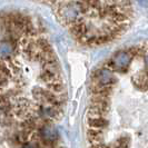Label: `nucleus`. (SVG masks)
<instances>
[{
  "instance_id": "obj_2",
  "label": "nucleus",
  "mask_w": 148,
  "mask_h": 148,
  "mask_svg": "<svg viewBox=\"0 0 148 148\" xmlns=\"http://www.w3.org/2000/svg\"><path fill=\"white\" fill-rule=\"evenodd\" d=\"M40 136L44 143H53L58 139L59 134L55 127L47 124L40 127Z\"/></svg>"
},
{
  "instance_id": "obj_7",
  "label": "nucleus",
  "mask_w": 148,
  "mask_h": 148,
  "mask_svg": "<svg viewBox=\"0 0 148 148\" xmlns=\"http://www.w3.org/2000/svg\"><path fill=\"white\" fill-rule=\"evenodd\" d=\"M22 148H34L32 146H30V145H26V146H23Z\"/></svg>"
},
{
  "instance_id": "obj_4",
  "label": "nucleus",
  "mask_w": 148,
  "mask_h": 148,
  "mask_svg": "<svg viewBox=\"0 0 148 148\" xmlns=\"http://www.w3.org/2000/svg\"><path fill=\"white\" fill-rule=\"evenodd\" d=\"M87 124L90 128H95V129H104L108 126V120L105 117H89L87 119Z\"/></svg>"
},
{
  "instance_id": "obj_6",
  "label": "nucleus",
  "mask_w": 148,
  "mask_h": 148,
  "mask_svg": "<svg viewBox=\"0 0 148 148\" xmlns=\"http://www.w3.org/2000/svg\"><path fill=\"white\" fill-rule=\"evenodd\" d=\"M90 148H109L107 145H105L104 143H98L95 145H90Z\"/></svg>"
},
{
  "instance_id": "obj_5",
  "label": "nucleus",
  "mask_w": 148,
  "mask_h": 148,
  "mask_svg": "<svg viewBox=\"0 0 148 148\" xmlns=\"http://www.w3.org/2000/svg\"><path fill=\"white\" fill-rule=\"evenodd\" d=\"M129 146H130V138L128 136H123L118 138L115 148H129Z\"/></svg>"
},
{
  "instance_id": "obj_3",
  "label": "nucleus",
  "mask_w": 148,
  "mask_h": 148,
  "mask_svg": "<svg viewBox=\"0 0 148 148\" xmlns=\"http://www.w3.org/2000/svg\"><path fill=\"white\" fill-rule=\"evenodd\" d=\"M87 139L90 143V145H95L98 143H103V138H104V134L103 130L100 129H95V128H89L86 133Z\"/></svg>"
},
{
  "instance_id": "obj_1",
  "label": "nucleus",
  "mask_w": 148,
  "mask_h": 148,
  "mask_svg": "<svg viewBox=\"0 0 148 148\" xmlns=\"http://www.w3.org/2000/svg\"><path fill=\"white\" fill-rule=\"evenodd\" d=\"M134 59V48H128V49H123L117 51L110 60L107 62L106 66L109 69L117 71V73H124L128 70V68L130 67Z\"/></svg>"
}]
</instances>
